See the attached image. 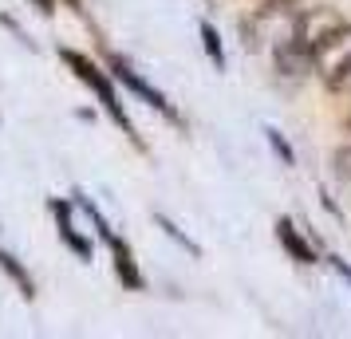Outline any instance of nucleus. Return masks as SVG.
I'll list each match as a JSON object with an SVG mask.
<instances>
[{
  "instance_id": "obj_1",
  "label": "nucleus",
  "mask_w": 351,
  "mask_h": 339,
  "mask_svg": "<svg viewBox=\"0 0 351 339\" xmlns=\"http://www.w3.org/2000/svg\"><path fill=\"white\" fill-rule=\"evenodd\" d=\"M296 20H300V8H292L285 0H265L256 12L241 20V44L253 55L285 48L288 40H296Z\"/></svg>"
},
{
  "instance_id": "obj_2",
  "label": "nucleus",
  "mask_w": 351,
  "mask_h": 339,
  "mask_svg": "<svg viewBox=\"0 0 351 339\" xmlns=\"http://www.w3.org/2000/svg\"><path fill=\"white\" fill-rule=\"evenodd\" d=\"M60 60H64L67 67H71V75L83 83V87H91L99 95V103H103V111L111 114L114 123L123 127V134H127L130 142L138 146V150H146L143 138H138V130H134V123L127 118V111H123V103H119V95H114V75H107L99 64H91V55H83V51H71V48H60Z\"/></svg>"
},
{
  "instance_id": "obj_3",
  "label": "nucleus",
  "mask_w": 351,
  "mask_h": 339,
  "mask_svg": "<svg viewBox=\"0 0 351 339\" xmlns=\"http://www.w3.org/2000/svg\"><path fill=\"white\" fill-rule=\"evenodd\" d=\"M348 20L339 8L332 4H316V8H300V20H296V44L308 51H316L319 44H328L335 32H343Z\"/></svg>"
},
{
  "instance_id": "obj_4",
  "label": "nucleus",
  "mask_w": 351,
  "mask_h": 339,
  "mask_svg": "<svg viewBox=\"0 0 351 339\" xmlns=\"http://www.w3.org/2000/svg\"><path fill=\"white\" fill-rule=\"evenodd\" d=\"M348 67H351V24L343 32H335L328 44H319V48L312 51V75L324 79L328 87H335V83L343 79Z\"/></svg>"
},
{
  "instance_id": "obj_5",
  "label": "nucleus",
  "mask_w": 351,
  "mask_h": 339,
  "mask_svg": "<svg viewBox=\"0 0 351 339\" xmlns=\"http://www.w3.org/2000/svg\"><path fill=\"white\" fill-rule=\"evenodd\" d=\"M111 75H114L119 83H123L127 91H134L138 99H146V103H150L154 111H162L166 118H170V123H182V118H178V111H174V103H170V99L162 95L158 87H150V83H146L143 75H138V71H134V67L127 64V60H119V55H111Z\"/></svg>"
},
{
  "instance_id": "obj_6",
  "label": "nucleus",
  "mask_w": 351,
  "mask_h": 339,
  "mask_svg": "<svg viewBox=\"0 0 351 339\" xmlns=\"http://www.w3.org/2000/svg\"><path fill=\"white\" fill-rule=\"evenodd\" d=\"M276 241L296 264H316V237H304V229L292 221V217H280L276 221Z\"/></svg>"
},
{
  "instance_id": "obj_7",
  "label": "nucleus",
  "mask_w": 351,
  "mask_h": 339,
  "mask_svg": "<svg viewBox=\"0 0 351 339\" xmlns=\"http://www.w3.org/2000/svg\"><path fill=\"white\" fill-rule=\"evenodd\" d=\"M272 55H276V75H280V79L300 83V79H308V75H312V51L300 48L296 40H288L285 48H276Z\"/></svg>"
},
{
  "instance_id": "obj_8",
  "label": "nucleus",
  "mask_w": 351,
  "mask_h": 339,
  "mask_svg": "<svg viewBox=\"0 0 351 339\" xmlns=\"http://www.w3.org/2000/svg\"><path fill=\"white\" fill-rule=\"evenodd\" d=\"M48 205H51V213H56V229H60L64 244H67V249H71L80 260H91V241H87L80 229L71 225V205H67V201H60V197H51Z\"/></svg>"
},
{
  "instance_id": "obj_9",
  "label": "nucleus",
  "mask_w": 351,
  "mask_h": 339,
  "mask_svg": "<svg viewBox=\"0 0 351 339\" xmlns=\"http://www.w3.org/2000/svg\"><path fill=\"white\" fill-rule=\"evenodd\" d=\"M111 257H114V276L134 292L143 288L146 280H143V273H138V260H134V253H130V244L119 241V237H111Z\"/></svg>"
},
{
  "instance_id": "obj_10",
  "label": "nucleus",
  "mask_w": 351,
  "mask_h": 339,
  "mask_svg": "<svg viewBox=\"0 0 351 339\" xmlns=\"http://www.w3.org/2000/svg\"><path fill=\"white\" fill-rule=\"evenodd\" d=\"M0 273H4L8 280H12V284H16L24 300H32V296H36V280L28 276V268H24V264H20L12 253H4V249H0Z\"/></svg>"
},
{
  "instance_id": "obj_11",
  "label": "nucleus",
  "mask_w": 351,
  "mask_h": 339,
  "mask_svg": "<svg viewBox=\"0 0 351 339\" xmlns=\"http://www.w3.org/2000/svg\"><path fill=\"white\" fill-rule=\"evenodd\" d=\"M154 225H158V229H162V233H166V237H170V241H174V244H182V249H186L190 257H202V244L193 241L190 233H182V229H178L174 221L166 217V213H154Z\"/></svg>"
},
{
  "instance_id": "obj_12",
  "label": "nucleus",
  "mask_w": 351,
  "mask_h": 339,
  "mask_svg": "<svg viewBox=\"0 0 351 339\" xmlns=\"http://www.w3.org/2000/svg\"><path fill=\"white\" fill-rule=\"evenodd\" d=\"M197 36H202V48H206L209 60L217 67H225V44H221V36H217V28H213L209 20H202V24H197Z\"/></svg>"
},
{
  "instance_id": "obj_13",
  "label": "nucleus",
  "mask_w": 351,
  "mask_h": 339,
  "mask_svg": "<svg viewBox=\"0 0 351 339\" xmlns=\"http://www.w3.org/2000/svg\"><path fill=\"white\" fill-rule=\"evenodd\" d=\"M265 138H269L272 154H276V158L285 162V166H296V150H292V142H288V138L280 134V130H276V127H265Z\"/></svg>"
},
{
  "instance_id": "obj_14",
  "label": "nucleus",
  "mask_w": 351,
  "mask_h": 339,
  "mask_svg": "<svg viewBox=\"0 0 351 339\" xmlns=\"http://www.w3.org/2000/svg\"><path fill=\"white\" fill-rule=\"evenodd\" d=\"M332 174L339 181H351V142H343V146L332 150Z\"/></svg>"
},
{
  "instance_id": "obj_15",
  "label": "nucleus",
  "mask_w": 351,
  "mask_h": 339,
  "mask_svg": "<svg viewBox=\"0 0 351 339\" xmlns=\"http://www.w3.org/2000/svg\"><path fill=\"white\" fill-rule=\"evenodd\" d=\"M328 264H332V273L343 280V284H351V264L348 260H339V257H328Z\"/></svg>"
},
{
  "instance_id": "obj_16",
  "label": "nucleus",
  "mask_w": 351,
  "mask_h": 339,
  "mask_svg": "<svg viewBox=\"0 0 351 339\" xmlns=\"http://www.w3.org/2000/svg\"><path fill=\"white\" fill-rule=\"evenodd\" d=\"M332 91H348V95H351V67H348V71H343V79L335 83Z\"/></svg>"
},
{
  "instance_id": "obj_17",
  "label": "nucleus",
  "mask_w": 351,
  "mask_h": 339,
  "mask_svg": "<svg viewBox=\"0 0 351 339\" xmlns=\"http://www.w3.org/2000/svg\"><path fill=\"white\" fill-rule=\"evenodd\" d=\"M32 4L44 12V16H51V12H56V0H32Z\"/></svg>"
},
{
  "instance_id": "obj_18",
  "label": "nucleus",
  "mask_w": 351,
  "mask_h": 339,
  "mask_svg": "<svg viewBox=\"0 0 351 339\" xmlns=\"http://www.w3.org/2000/svg\"><path fill=\"white\" fill-rule=\"evenodd\" d=\"M67 4H71V8H75V12H83V0H67Z\"/></svg>"
},
{
  "instance_id": "obj_19",
  "label": "nucleus",
  "mask_w": 351,
  "mask_h": 339,
  "mask_svg": "<svg viewBox=\"0 0 351 339\" xmlns=\"http://www.w3.org/2000/svg\"><path fill=\"white\" fill-rule=\"evenodd\" d=\"M261 4H265V0H261ZM285 4H296V0H285Z\"/></svg>"
},
{
  "instance_id": "obj_20",
  "label": "nucleus",
  "mask_w": 351,
  "mask_h": 339,
  "mask_svg": "<svg viewBox=\"0 0 351 339\" xmlns=\"http://www.w3.org/2000/svg\"><path fill=\"white\" fill-rule=\"evenodd\" d=\"M348 130H351V123H348Z\"/></svg>"
}]
</instances>
